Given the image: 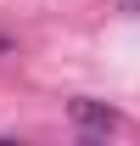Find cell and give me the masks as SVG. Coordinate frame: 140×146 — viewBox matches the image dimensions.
<instances>
[{"instance_id":"6da1fadb","label":"cell","mask_w":140,"mask_h":146,"mask_svg":"<svg viewBox=\"0 0 140 146\" xmlns=\"http://www.w3.org/2000/svg\"><path fill=\"white\" fill-rule=\"evenodd\" d=\"M73 118H79L84 129H101V135L118 129V112H112V107H95V101H73Z\"/></svg>"}]
</instances>
